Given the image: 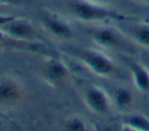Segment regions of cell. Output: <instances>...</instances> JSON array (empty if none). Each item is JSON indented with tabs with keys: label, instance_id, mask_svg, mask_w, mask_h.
Returning a JSON list of instances; mask_svg holds the SVG:
<instances>
[{
	"label": "cell",
	"instance_id": "1",
	"mask_svg": "<svg viewBox=\"0 0 149 131\" xmlns=\"http://www.w3.org/2000/svg\"><path fill=\"white\" fill-rule=\"evenodd\" d=\"M69 8L78 20L86 23L105 22L111 20L122 21L128 19L125 15L107 8L105 5H100L92 0H70Z\"/></svg>",
	"mask_w": 149,
	"mask_h": 131
},
{
	"label": "cell",
	"instance_id": "2",
	"mask_svg": "<svg viewBox=\"0 0 149 131\" xmlns=\"http://www.w3.org/2000/svg\"><path fill=\"white\" fill-rule=\"evenodd\" d=\"M73 54L95 75L109 77L116 71L114 61L102 51L94 49H76L73 50Z\"/></svg>",
	"mask_w": 149,
	"mask_h": 131
},
{
	"label": "cell",
	"instance_id": "3",
	"mask_svg": "<svg viewBox=\"0 0 149 131\" xmlns=\"http://www.w3.org/2000/svg\"><path fill=\"white\" fill-rule=\"evenodd\" d=\"M1 30L9 37L20 42L35 43L37 39V31L33 23L27 19L14 16L7 24L1 28Z\"/></svg>",
	"mask_w": 149,
	"mask_h": 131
},
{
	"label": "cell",
	"instance_id": "4",
	"mask_svg": "<svg viewBox=\"0 0 149 131\" xmlns=\"http://www.w3.org/2000/svg\"><path fill=\"white\" fill-rule=\"evenodd\" d=\"M92 41L102 46L109 49H123L126 48V37L123 34L114 27L100 26L91 30Z\"/></svg>",
	"mask_w": 149,
	"mask_h": 131
},
{
	"label": "cell",
	"instance_id": "5",
	"mask_svg": "<svg viewBox=\"0 0 149 131\" xmlns=\"http://www.w3.org/2000/svg\"><path fill=\"white\" fill-rule=\"evenodd\" d=\"M41 71L44 80L52 86L64 83L70 75L68 65L57 57H48L43 61Z\"/></svg>",
	"mask_w": 149,
	"mask_h": 131
},
{
	"label": "cell",
	"instance_id": "6",
	"mask_svg": "<svg viewBox=\"0 0 149 131\" xmlns=\"http://www.w3.org/2000/svg\"><path fill=\"white\" fill-rule=\"evenodd\" d=\"M23 87L13 77L0 78V105H14L23 97Z\"/></svg>",
	"mask_w": 149,
	"mask_h": 131
},
{
	"label": "cell",
	"instance_id": "7",
	"mask_svg": "<svg viewBox=\"0 0 149 131\" xmlns=\"http://www.w3.org/2000/svg\"><path fill=\"white\" fill-rule=\"evenodd\" d=\"M85 102L90 110L98 115H106L111 110L108 95L98 86H91L85 90Z\"/></svg>",
	"mask_w": 149,
	"mask_h": 131
},
{
	"label": "cell",
	"instance_id": "8",
	"mask_svg": "<svg viewBox=\"0 0 149 131\" xmlns=\"http://www.w3.org/2000/svg\"><path fill=\"white\" fill-rule=\"evenodd\" d=\"M43 27L55 37L62 39H69L72 37L73 31L70 23L58 14L45 13L42 16Z\"/></svg>",
	"mask_w": 149,
	"mask_h": 131
},
{
	"label": "cell",
	"instance_id": "9",
	"mask_svg": "<svg viewBox=\"0 0 149 131\" xmlns=\"http://www.w3.org/2000/svg\"><path fill=\"white\" fill-rule=\"evenodd\" d=\"M129 70L133 77V82L139 90L149 92V70L147 66H143L136 61H128Z\"/></svg>",
	"mask_w": 149,
	"mask_h": 131
},
{
	"label": "cell",
	"instance_id": "10",
	"mask_svg": "<svg viewBox=\"0 0 149 131\" xmlns=\"http://www.w3.org/2000/svg\"><path fill=\"white\" fill-rule=\"evenodd\" d=\"M121 124L137 131H149V118L141 114H130L121 118Z\"/></svg>",
	"mask_w": 149,
	"mask_h": 131
},
{
	"label": "cell",
	"instance_id": "11",
	"mask_svg": "<svg viewBox=\"0 0 149 131\" xmlns=\"http://www.w3.org/2000/svg\"><path fill=\"white\" fill-rule=\"evenodd\" d=\"M130 35L139 45L149 48V23H137L132 26Z\"/></svg>",
	"mask_w": 149,
	"mask_h": 131
},
{
	"label": "cell",
	"instance_id": "12",
	"mask_svg": "<svg viewBox=\"0 0 149 131\" xmlns=\"http://www.w3.org/2000/svg\"><path fill=\"white\" fill-rule=\"evenodd\" d=\"M133 93L126 87H119L114 92V102L120 109H127L133 104Z\"/></svg>",
	"mask_w": 149,
	"mask_h": 131
},
{
	"label": "cell",
	"instance_id": "13",
	"mask_svg": "<svg viewBox=\"0 0 149 131\" xmlns=\"http://www.w3.org/2000/svg\"><path fill=\"white\" fill-rule=\"evenodd\" d=\"M63 130L64 131H90L86 122L79 116H72L65 119Z\"/></svg>",
	"mask_w": 149,
	"mask_h": 131
},
{
	"label": "cell",
	"instance_id": "14",
	"mask_svg": "<svg viewBox=\"0 0 149 131\" xmlns=\"http://www.w3.org/2000/svg\"><path fill=\"white\" fill-rule=\"evenodd\" d=\"M36 43H24V42H20L16 41L12 37H9L7 34H5L1 29H0V50L3 48H8V46H19V48H31L35 46Z\"/></svg>",
	"mask_w": 149,
	"mask_h": 131
},
{
	"label": "cell",
	"instance_id": "15",
	"mask_svg": "<svg viewBox=\"0 0 149 131\" xmlns=\"http://www.w3.org/2000/svg\"><path fill=\"white\" fill-rule=\"evenodd\" d=\"M97 131H121V125L116 123H101L95 125Z\"/></svg>",
	"mask_w": 149,
	"mask_h": 131
},
{
	"label": "cell",
	"instance_id": "16",
	"mask_svg": "<svg viewBox=\"0 0 149 131\" xmlns=\"http://www.w3.org/2000/svg\"><path fill=\"white\" fill-rule=\"evenodd\" d=\"M13 17H14V16H12V15H3V14H0V29H1L5 24H7Z\"/></svg>",
	"mask_w": 149,
	"mask_h": 131
},
{
	"label": "cell",
	"instance_id": "17",
	"mask_svg": "<svg viewBox=\"0 0 149 131\" xmlns=\"http://www.w3.org/2000/svg\"><path fill=\"white\" fill-rule=\"evenodd\" d=\"M21 2H22V0H0L1 5H12V6L19 5Z\"/></svg>",
	"mask_w": 149,
	"mask_h": 131
},
{
	"label": "cell",
	"instance_id": "18",
	"mask_svg": "<svg viewBox=\"0 0 149 131\" xmlns=\"http://www.w3.org/2000/svg\"><path fill=\"white\" fill-rule=\"evenodd\" d=\"M92 1H94V2H98V3H100V5H108V3H111V2H113L114 0H92Z\"/></svg>",
	"mask_w": 149,
	"mask_h": 131
},
{
	"label": "cell",
	"instance_id": "19",
	"mask_svg": "<svg viewBox=\"0 0 149 131\" xmlns=\"http://www.w3.org/2000/svg\"><path fill=\"white\" fill-rule=\"evenodd\" d=\"M121 131H137V130H134V129H132L129 126H126V125L121 124Z\"/></svg>",
	"mask_w": 149,
	"mask_h": 131
},
{
	"label": "cell",
	"instance_id": "20",
	"mask_svg": "<svg viewBox=\"0 0 149 131\" xmlns=\"http://www.w3.org/2000/svg\"><path fill=\"white\" fill-rule=\"evenodd\" d=\"M136 1H140V2H144V3H149V0H136Z\"/></svg>",
	"mask_w": 149,
	"mask_h": 131
},
{
	"label": "cell",
	"instance_id": "21",
	"mask_svg": "<svg viewBox=\"0 0 149 131\" xmlns=\"http://www.w3.org/2000/svg\"><path fill=\"white\" fill-rule=\"evenodd\" d=\"M147 67H148V70H149V64H148V66H147Z\"/></svg>",
	"mask_w": 149,
	"mask_h": 131
},
{
	"label": "cell",
	"instance_id": "22",
	"mask_svg": "<svg viewBox=\"0 0 149 131\" xmlns=\"http://www.w3.org/2000/svg\"><path fill=\"white\" fill-rule=\"evenodd\" d=\"M0 131H1V130H0Z\"/></svg>",
	"mask_w": 149,
	"mask_h": 131
}]
</instances>
